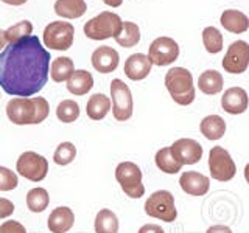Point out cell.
I'll return each mask as SVG.
<instances>
[{
    "instance_id": "cell-1",
    "label": "cell",
    "mask_w": 249,
    "mask_h": 233,
    "mask_svg": "<svg viewBox=\"0 0 249 233\" xmlns=\"http://www.w3.org/2000/svg\"><path fill=\"white\" fill-rule=\"evenodd\" d=\"M50 59L37 36L8 44L0 53V87L11 97L36 95L49 81Z\"/></svg>"
},
{
    "instance_id": "cell-2",
    "label": "cell",
    "mask_w": 249,
    "mask_h": 233,
    "mask_svg": "<svg viewBox=\"0 0 249 233\" xmlns=\"http://www.w3.org/2000/svg\"><path fill=\"white\" fill-rule=\"evenodd\" d=\"M50 114L49 101L42 97L22 98L16 97L8 101L6 115L11 123L25 126V124H39L42 123Z\"/></svg>"
},
{
    "instance_id": "cell-3",
    "label": "cell",
    "mask_w": 249,
    "mask_h": 233,
    "mask_svg": "<svg viewBox=\"0 0 249 233\" xmlns=\"http://www.w3.org/2000/svg\"><path fill=\"white\" fill-rule=\"evenodd\" d=\"M165 87L171 100L181 106L192 104L195 101V97H196L193 76L184 67H173L168 70L165 75Z\"/></svg>"
},
{
    "instance_id": "cell-4",
    "label": "cell",
    "mask_w": 249,
    "mask_h": 233,
    "mask_svg": "<svg viewBox=\"0 0 249 233\" xmlns=\"http://www.w3.org/2000/svg\"><path fill=\"white\" fill-rule=\"evenodd\" d=\"M122 27L123 20L119 14L103 11L84 23V34L93 41H105L109 37H115L122 31Z\"/></svg>"
},
{
    "instance_id": "cell-5",
    "label": "cell",
    "mask_w": 249,
    "mask_h": 233,
    "mask_svg": "<svg viewBox=\"0 0 249 233\" xmlns=\"http://www.w3.org/2000/svg\"><path fill=\"white\" fill-rule=\"evenodd\" d=\"M115 179L123 193L131 199H140L145 194L143 173L134 162H122L115 168Z\"/></svg>"
},
{
    "instance_id": "cell-6",
    "label": "cell",
    "mask_w": 249,
    "mask_h": 233,
    "mask_svg": "<svg viewBox=\"0 0 249 233\" xmlns=\"http://www.w3.org/2000/svg\"><path fill=\"white\" fill-rule=\"evenodd\" d=\"M145 213L163 222H173L178 217L175 196L167 190H158L145 200Z\"/></svg>"
},
{
    "instance_id": "cell-7",
    "label": "cell",
    "mask_w": 249,
    "mask_h": 233,
    "mask_svg": "<svg viewBox=\"0 0 249 233\" xmlns=\"http://www.w3.org/2000/svg\"><path fill=\"white\" fill-rule=\"evenodd\" d=\"M75 27L70 22L64 20H54L45 27L44 30V45L49 47L50 50L66 51L73 44Z\"/></svg>"
},
{
    "instance_id": "cell-8",
    "label": "cell",
    "mask_w": 249,
    "mask_h": 233,
    "mask_svg": "<svg viewBox=\"0 0 249 233\" xmlns=\"http://www.w3.org/2000/svg\"><path fill=\"white\" fill-rule=\"evenodd\" d=\"M209 171L215 181L229 182L237 174V165L228 150L221 146H213L209 152Z\"/></svg>"
},
{
    "instance_id": "cell-9",
    "label": "cell",
    "mask_w": 249,
    "mask_h": 233,
    "mask_svg": "<svg viewBox=\"0 0 249 233\" xmlns=\"http://www.w3.org/2000/svg\"><path fill=\"white\" fill-rule=\"evenodd\" d=\"M111 97H112V115L117 121H126L134 112V101L129 87L122 80L115 78L111 81Z\"/></svg>"
},
{
    "instance_id": "cell-10",
    "label": "cell",
    "mask_w": 249,
    "mask_h": 233,
    "mask_svg": "<svg viewBox=\"0 0 249 233\" xmlns=\"http://www.w3.org/2000/svg\"><path fill=\"white\" fill-rule=\"evenodd\" d=\"M16 171L31 182H41L47 177V173H49V162H47L44 155L35 151H25L18 159Z\"/></svg>"
},
{
    "instance_id": "cell-11",
    "label": "cell",
    "mask_w": 249,
    "mask_h": 233,
    "mask_svg": "<svg viewBox=\"0 0 249 233\" xmlns=\"http://www.w3.org/2000/svg\"><path fill=\"white\" fill-rule=\"evenodd\" d=\"M148 58H150L151 64L158 67L170 66L179 58V45L171 37L167 36L158 37L154 39L150 49H148Z\"/></svg>"
},
{
    "instance_id": "cell-12",
    "label": "cell",
    "mask_w": 249,
    "mask_h": 233,
    "mask_svg": "<svg viewBox=\"0 0 249 233\" xmlns=\"http://www.w3.org/2000/svg\"><path fill=\"white\" fill-rule=\"evenodd\" d=\"M249 67V44L245 41H235L229 45L223 58V68L228 73L240 75Z\"/></svg>"
},
{
    "instance_id": "cell-13",
    "label": "cell",
    "mask_w": 249,
    "mask_h": 233,
    "mask_svg": "<svg viewBox=\"0 0 249 233\" xmlns=\"http://www.w3.org/2000/svg\"><path fill=\"white\" fill-rule=\"evenodd\" d=\"M175 157L184 165H195L202 159V146L195 138H179L170 146Z\"/></svg>"
},
{
    "instance_id": "cell-14",
    "label": "cell",
    "mask_w": 249,
    "mask_h": 233,
    "mask_svg": "<svg viewBox=\"0 0 249 233\" xmlns=\"http://www.w3.org/2000/svg\"><path fill=\"white\" fill-rule=\"evenodd\" d=\"M179 185L184 193L189 196H204L210 190V179L204 174L198 173V171H184L179 177Z\"/></svg>"
},
{
    "instance_id": "cell-15",
    "label": "cell",
    "mask_w": 249,
    "mask_h": 233,
    "mask_svg": "<svg viewBox=\"0 0 249 233\" xmlns=\"http://www.w3.org/2000/svg\"><path fill=\"white\" fill-rule=\"evenodd\" d=\"M92 66L100 73H112L119 67L120 56L115 49L107 45H101L92 53Z\"/></svg>"
},
{
    "instance_id": "cell-16",
    "label": "cell",
    "mask_w": 249,
    "mask_h": 233,
    "mask_svg": "<svg viewBox=\"0 0 249 233\" xmlns=\"http://www.w3.org/2000/svg\"><path fill=\"white\" fill-rule=\"evenodd\" d=\"M249 106V97L245 89L241 87H231L221 97V107L224 112L231 115H240L246 112Z\"/></svg>"
},
{
    "instance_id": "cell-17",
    "label": "cell",
    "mask_w": 249,
    "mask_h": 233,
    "mask_svg": "<svg viewBox=\"0 0 249 233\" xmlns=\"http://www.w3.org/2000/svg\"><path fill=\"white\" fill-rule=\"evenodd\" d=\"M151 61L143 53H134L124 61V75L131 81H142L151 72Z\"/></svg>"
},
{
    "instance_id": "cell-18",
    "label": "cell",
    "mask_w": 249,
    "mask_h": 233,
    "mask_svg": "<svg viewBox=\"0 0 249 233\" xmlns=\"http://www.w3.org/2000/svg\"><path fill=\"white\" fill-rule=\"evenodd\" d=\"M75 213L69 207H58L50 213L47 225L52 233H66L73 227Z\"/></svg>"
},
{
    "instance_id": "cell-19",
    "label": "cell",
    "mask_w": 249,
    "mask_h": 233,
    "mask_svg": "<svg viewBox=\"0 0 249 233\" xmlns=\"http://www.w3.org/2000/svg\"><path fill=\"white\" fill-rule=\"evenodd\" d=\"M221 25L224 30H228L229 33L233 34H241L248 31L249 28V19L245 13L238 10H226L221 14Z\"/></svg>"
},
{
    "instance_id": "cell-20",
    "label": "cell",
    "mask_w": 249,
    "mask_h": 233,
    "mask_svg": "<svg viewBox=\"0 0 249 233\" xmlns=\"http://www.w3.org/2000/svg\"><path fill=\"white\" fill-rule=\"evenodd\" d=\"M112 109V103L105 93H93L86 104V114L90 120L100 121L107 115V112Z\"/></svg>"
},
{
    "instance_id": "cell-21",
    "label": "cell",
    "mask_w": 249,
    "mask_h": 233,
    "mask_svg": "<svg viewBox=\"0 0 249 233\" xmlns=\"http://www.w3.org/2000/svg\"><path fill=\"white\" fill-rule=\"evenodd\" d=\"M199 131L207 140H220L226 134V121L220 115H207L199 123Z\"/></svg>"
},
{
    "instance_id": "cell-22",
    "label": "cell",
    "mask_w": 249,
    "mask_h": 233,
    "mask_svg": "<svg viewBox=\"0 0 249 233\" xmlns=\"http://www.w3.org/2000/svg\"><path fill=\"white\" fill-rule=\"evenodd\" d=\"M93 87V76L88 70H75L73 75L67 81V90L72 95L83 97L89 93Z\"/></svg>"
},
{
    "instance_id": "cell-23",
    "label": "cell",
    "mask_w": 249,
    "mask_h": 233,
    "mask_svg": "<svg viewBox=\"0 0 249 233\" xmlns=\"http://www.w3.org/2000/svg\"><path fill=\"white\" fill-rule=\"evenodd\" d=\"M86 11V0H56L54 3V13L64 19H78L84 16Z\"/></svg>"
},
{
    "instance_id": "cell-24",
    "label": "cell",
    "mask_w": 249,
    "mask_h": 233,
    "mask_svg": "<svg viewBox=\"0 0 249 233\" xmlns=\"http://www.w3.org/2000/svg\"><path fill=\"white\" fill-rule=\"evenodd\" d=\"M154 162H156V166L165 174H178L179 171L182 169V163L175 157V154L171 152L170 146L160 148L154 155Z\"/></svg>"
},
{
    "instance_id": "cell-25",
    "label": "cell",
    "mask_w": 249,
    "mask_h": 233,
    "mask_svg": "<svg viewBox=\"0 0 249 233\" xmlns=\"http://www.w3.org/2000/svg\"><path fill=\"white\" fill-rule=\"evenodd\" d=\"M224 80L220 72L216 70H206L198 78V87L206 95H216L223 90Z\"/></svg>"
},
{
    "instance_id": "cell-26",
    "label": "cell",
    "mask_w": 249,
    "mask_h": 233,
    "mask_svg": "<svg viewBox=\"0 0 249 233\" xmlns=\"http://www.w3.org/2000/svg\"><path fill=\"white\" fill-rule=\"evenodd\" d=\"M75 72V64L72 58L67 56H59L53 59L50 64V76L54 83H64L69 81V78Z\"/></svg>"
},
{
    "instance_id": "cell-27",
    "label": "cell",
    "mask_w": 249,
    "mask_h": 233,
    "mask_svg": "<svg viewBox=\"0 0 249 233\" xmlns=\"http://www.w3.org/2000/svg\"><path fill=\"white\" fill-rule=\"evenodd\" d=\"M119 217L109 208L100 210L95 216V222H93V229L95 233H119Z\"/></svg>"
},
{
    "instance_id": "cell-28",
    "label": "cell",
    "mask_w": 249,
    "mask_h": 233,
    "mask_svg": "<svg viewBox=\"0 0 249 233\" xmlns=\"http://www.w3.org/2000/svg\"><path fill=\"white\" fill-rule=\"evenodd\" d=\"M115 42L123 49H131L140 42V28L134 22H123L122 31L115 37Z\"/></svg>"
},
{
    "instance_id": "cell-29",
    "label": "cell",
    "mask_w": 249,
    "mask_h": 233,
    "mask_svg": "<svg viewBox=\"0 0 249 233\" xmlns=\"http://www.w3.org/2000/svg\"><path fill=\"white\" fill-rule=\"evenodd\" d=\"M49 204H50V196L45 188L37 186V188H33L27 193V207L30 212L42 213L49 207Z\"/></svg>"
},
{
    "instance_id": "cell-30",
    "label": "cell",
    "mask_w": 249,
    "mask_h": 233,
    "mask_svg": "<svg viewBox=\"0 0 249 233\" xmlns=\"http://www.w3.org/2000/svg\"><path fill=\"white\" fill-rule=\"evenodd\" d=\"M202 44L210 54H216L223 50V34L215 27H207L202 30Z\"/></svg>"
},
{
    "instance_id": "cell-31",
    "label": "cell",
    "mask_w": 249,
    "mask_h": 233,
    "mask_svg": "<svg viewBox=\"0 0 249 233\" xmlns=\"http://www.w3.org/2000/svg\"><path fill=\"white\" fill-rule=\"evenodd\" d=\"M76 157V146L72 142H62L56 146L53 154V162L59 166L70 165Z\"/></svg>"
},
{
    "instance_id": "cell-32",
    "label": "cell",
    "mask_w": 249,
    "mask_h": 233,
    "mask_svg": "<svg viewBox=\"0 0 249 233\" xmlns=\"http://www.w3.org/2000/svg\"><path fill=\"white\" fill-rule=\"evenodd\" d=\"M56 116L62 123H73L80 116V106L73 100H64L61 101L56 107Z\"/></svg>"
},
{
    "instance_id": "cell-33",
    "label": "cell",
    "mask_w": 249,
    "mask_h": 233,
    "mask_svg": "<svg viewBox=\"0 0 249 233\" xmlns=\"http://www.w3.org/2000/svg\"><path fill=\"white\" fill-rule=\"evenodd\" d=\"M31 33H33V23L30 20H20L19 23H16V25L10 27L5 31L6 41L10 44L18 42L23 37H28V36H31Z\"/></svg>"
},
{
    "instance_id": "cell-34",
    "label": "cell",
    "mask_w": 249,
    "mask_h": 233,
    "mask_svg": "<svg viewBox=\"0 0 249 233\" xmlns=\"http://www.w3.org/2000/svg\"><path fill=\"white\" fill-rule=\"evenodd\" d=\"M19 185L18 174L6 166H0V191H11Z\"/></svg>"
},
{
    "instance_id": "cell-35",
    "label": "cell",
    "mask_w": 249,
    "mask_h": 233,
    "mask_svg": "<svg viewBox=\"0 0 249 233\" xmlns=\"http://www.w3.org/2000/svg\"><path fill=\"white\" fill-rule=\"evenodd\" d=\"M0 233H27V229L20 222L10 219L0 225Z\"/></svg>"
},
{
    "instance_id": "cell-36",
    "label": "cell",
    "mask_w": 249,
    "mask_h": 233,
    "mask_svg": "<svg viewBox=\"0 0 249 233\" xmlns=\"http://www.w3.org/2000/svg\"><path fill=\"white\" fill-rule=\"evenodd\" d=\"M14 213V204L10 199L0 198V219H5V217H10Z\"/></svg>"
},
{
    "instance_id": "cell-37",
    "label": "cell",
    "mask_w": 249,
    "mask_h": 233,
    "mask_svg": "<svg viewBox=\"0 0 249 233\" xmlns=\"http://www.w3.org/2000/svg\"><path fill=\"white\" fill-rule=\"evenodd\" d=\"M139 233H165V230L158 224H145L139 229Z\"/></svg>"
},
{
    "instance_id": "cell-38",
    "label": "cell",
    "mask_w": 249,
    "mask_h": 233,
    "mask_svg": "<svg viewBox=\"0 0 249 233\" xmlns=\"http://www.w3.org/2000/svg\"><path fill=\"white\" fill-rule=\"evenodd\" d=\"M206 233H232V230H231V227H228V225L215 224V225H210V227L206 230Z\"/></svg>"
},
{
    "instance_id": "cell-39",
    "label": "cell",
    "mask_w": 249,
    "mask_h": 233,
    "mask_svg": "<svg viewBox=\"0 0 249 233\" xmlns=\"http://www.w3.org/2000/svg\"><path fill=\"white\" fill-rule=\"evenodd\" d=\"M8 45V41H6V34L3 30H0V51H2L5 47Z\"/></svg>"
},
{
    "instance_id": "cell-40",
    "label": "cell",
    "mask_w": 249,
    "mask_h": 233,
    "mask_svg": "<svg viewBox=\"0 0 249 233\" xmlns=\"http://www.w3.org/2000/svg\"><path fill=\"white\" fill-rule=\"evenodd\" d=\"M3 3H8V5H14V6H20L23 3H27L28 0H2Z\"/></svg>"
},
{
    "instance_id": "cell-41",
    "label": "cell",
    "mask_w": 249,
    "mask_h": 233,
    "mask_svg": "<svg viewBox=\"0 0 249 233\" xmlns=\"http://www.w3.org/2000/svg\"><path fill=\"white\" fill-rule=\"evenodd\" d=\"M103 3H106L107 6H112V8H117L123 3V0H103Z\"/></svg>"
},
{
    "instance_id": "cell-42",
    "label": "cell",
    "mask_w": 249,
    "mask_h": 233,
    "mask_svg": "<svg viewBox=\"0 0 249 233\" xmlns=\"http://www.w3.org/2000/svg\"><path fill=\"white\" fill-rule=\"evenodd\" d=\"M245 179H246V182L249 185V163H246V166H245Z\"/></svg>"
}]
</instances>
